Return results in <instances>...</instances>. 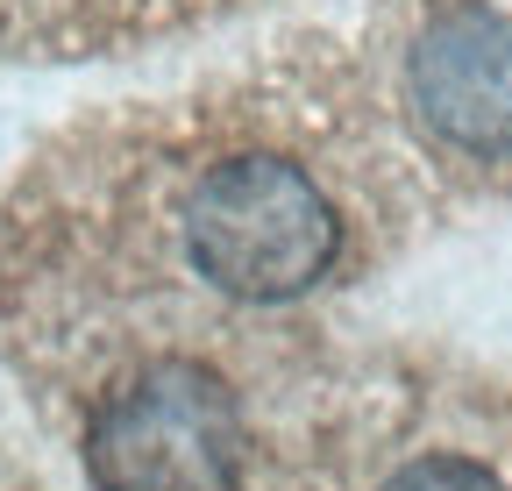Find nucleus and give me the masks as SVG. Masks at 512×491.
Listing matches in <instances>:
<instances>
[{"instance_id":"3","label":"nucleus","mask_w":512,"mask_h":491,"mask_svg":"<svg viewBox=\"0 0 512 491\" xmlns=\"http://www.w3.org/2000/svg\"><path fill=\"white\" fill-rule=\"evenodd\" d=\"M406 100L420 129L463 157H512V15L463 0L406 50Z\"/></svg>"},{"instance_id":"4","label":"nucleus","mask_w":512,"mask_h":491,"mask_svg":"<svg viewBox=\"0 0 512 491\" xmlns=\"http://www.w3.org/2000/svg\"><path fill=\"white\" fill-rule=\"evenodd\" d=\"M384 491H505V484L477 456H420V463L384 477Z\"/></svg>"},{"instance_id":"2","label":"nucleus","mask_w":512,"mask_h":491,"mask_svg":"<svg viewBox=\"0 0 512 491\" xmlns=\"http://www.w3.org/2000/svg\"><path fill=\"white\" fill-rule=\"evenodd\" d=\"M249 427L214 363L157 356L86 420L93 491H235Z\"/></svg>"},{"instance_id":"1","label":"nucleus","mask_w":512,"mask_h":491,"mask_svg":"<svg viewBox=\"0 0 512 491\" xmlns=\"http://www.w3.org/2000/svg\"><path fill=\"white\" fill-rule=\"evenodd\" d=\"M185 257L214 292L285 306L342 257V214L292 157H228L185 193Z\"/></svg>"}]
</instances>
